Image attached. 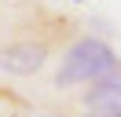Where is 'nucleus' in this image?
<instances>
[{
    "label": "nucleus",
    "instance_id": "nucleus-2",
    "mask_svg": "<svg viewBox=\"0 0 121 117\" xmlns=\"http://www.w3.org/2000/svg\"><path fill=\"white\" fill-rule=\"evenodd\" d=\"M55 51V33L44 29H22L18 37H11L8 44H0V70L11 77H30L48 62V55Z\"/></svg>",
    "mask_w": 121,
    "mask_h": 117
},
{
    "label": "nucleus",
    "instance_id": "nucleus-3",
    "mask_svg": "<svg viewBox=\"0 0 121 117\" xmlns=\"http://www.w3.org/2000/svg\"><path fill=\"white\" fill-rule=\"evenodd\" d=\"M81 106L88 113H117L121 117V70L88 84V92L81 95Z\"/></svg>",
    "mask_w": 121,
    "mask_h": 117
},
{
    "label": "nucleus",
    "instance_id": "nucleus-5",
    "mask_svg": "<svg viewBox=\"0 0 121 117\" xmlns=\"http://www.w3.org/2000/svg\"><path fill=\"white\" fill-rule=\"evenodd\" d=\"M73 4H81V0H73Z\"/></svg>",
    "mask_w": 121,
    "mask_h": 117
},
{
    "label": "nucleus",
    "instance_id": "nucleus-1",
    "mask_svg": "<svg viewBox=\"0 0 121 117\" xmlns=\"http://www.w3.org/2000/svg\"><path fill=\"white\" fill-rule=\"evenodd\" d=\"M121 70V58L103 37H77L59 58L55 70V88H73V84H95Z\"/></svg>",
    "mask_w": 121,
    "mask_h": 117
},
{
    "label": "nucleus",
    "instance_id": "nucleus-4",
    "mask_svg": "<svg viewBox=\"0 0 121 117\" xmlns=\"http://www.w3.org/2000/svg\"><path fill=\"white\" fill-rule=\"evenodd\" d=\"M81 117H117V113H81Z\"/></svg>",
    "mask_w": 121,
    "mask_h": 117
}]
</instances>
